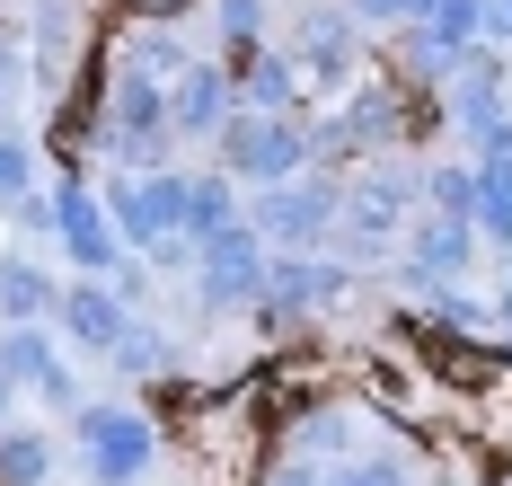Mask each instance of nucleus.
Returning a JSON list of instances; mask_svg holds the SVG:
<instances>
[{
	"instance_id": "20",
	"label": "nucleus",
	"mask_w": 512,
	"mask_h": 486,
	"mask_svg": "<svg viewBox=\"0 0 512 486\" xmlns=\"http://www.w3.org/2000/svg\"><path fill=\"white\" fill-rule=\"evenodd\" d=\"M477 27L486 36H512V0H477Z\"/></svg>"
},
{
	"instance_id": "2",
	"label": "nucleus",
	"mask_w": 512,
	"mask_h": 486,
	"mask_svg": "<svg viewBox=\"0 0 512 486\" xmlns=\"http://www.w3.org/2000/svg\"><path fill=\"white\" fill-rule=\"evenodd\" d=\"M106 213H115L124 239L159 248V239H177V230H186V177H124Z\"/></svg>"
},
{
	"instance_id": "17",
	"label": "nucleus",
	"mask_w": 512,
	"mask_h": 486,
	"mask_svg": "<svg viewBox=\"0 0 512 486\" xmlns=\"http://www.w3.org/2000/svg\"><path fill=\"white\" fill-rule=\"evenodd\" d=\"M433 213H442V221L477 213V177H468V168H433Z\"/></svg>"
},
{
	"instance_id": "4",
	"label": "nucleus",
	"mask_w": 512,
	"mask_h": 486,
	"mask_svg": "<svg viewBox=\"0 0 512 486\" xmlns=\"http://www.w3.org/2000/svg\"><path fill=\"white\" fill-rule=\"evenodd\" d=\"M53 230H62V248H71V266H89V274H106V266H124L115 257V221L98 213V195L89 186H53Z\"/></svg>"
},
{
	"instance_id": "22",
	"label": "nucleus",
	"mask_w": 512,
	"mask_h": 486,
	"mask_svg": "<svg viewBox=\"0 0 512 486\" xmlns=\"http://www.w3.org/2000/svg\"><path fill=\"white\" fill-rule=\"evenodd\" d=\"M142 9H186V0H142Z\"/></svg>"
},
{
	"instance_id": "23",
	"label": "nucleus",
	"mask_w": 512,
	"mask_h": 486,
	"mask_svg": "<svg viewBox=\"0 0 512 486\" xmlns=\"http://www.w3.org/2000/svg\"><path fill=\"white\" fill-rule=\"evenodd\" d=\"M495 319H504V327H512V292H504V310H495Z\"/></svg>"
},
{
	"instance_id": "19",
	"label": "nucleus",
	"mask_w": 512,
	"mask_h": 486,
	"mask_svg": "<svg viewBox=\"0 0 512 486\" xmlns=\"http://www.w3.org/2000/svg\"><path fill=\"white\" fill-rule=\"evenodd\" d=\"M27 195V142H0V204Z\"/></svg>"
},
{
	"instance_id": "16",
	"label": "nucleus",
	"mask_w": 512,
	"mask_h": 486,
	"mask_svg": "<svg viewBox=\"0 0 512 486\" xmlns=\"http://www.w3.org/2000/svg\"><path fill=\"white\" fill-rule=\"evenodd\" d=\"M292 89H301L292 54H256V71H248V98H256V107H292Z\"/></svg>"
},
{
	"instance_id": "3",
	"label": "nucleus",
	"mask_w": 512,
	"mask_h": 486,
	"mask_svg": "<svg viewBox=\"0 0 512 486\" xmlns=\"http://www.w3.org/2000/svg\"><path fill=\"white\" fill-rule=\"evenodd\" d=\"M159 124H168V98L151 89L142 62H124V71H115V124H106V142H115L124 160H159Z\"/></svg>"
},
{
	"instance_id": "13",
	"label": "nucleus",
	"mask_w": 512,
	"mask_h": 486,
	"mask_svg": "<svg viewBox=\"0 0 512 486\" xmlns=\"http://www.w3.org/2000/svg\"><path fill=\"white\" fill-rule=\"evenodd\" d=\"M186 230H195V239L239 230V195H230V186H212V177H186Z\"/></svg>"
},
{
	"instance_id": "6",
	"label": "nucleus",
	"mask_w": 512,
	"mask_h": 486,
	"mask_svg": "<svg viewBox=\"0 0 512 486\" xmlns=\"http://www.w3.org/2000/svg\"><path fill=\"white\" fill-rule=\"evenodd\" d=\"M265 266H256V230H212L204 239V301H248Z\"/></svg>"
},
{
	"instance_id": "8",
	"label": "nucleus",
	"mask_w": 512,
	"mask_h": 486,
	"mask_svg": "<svg viewBox=\"0 0 512 486\" xmlns=\"http://www.w3.org/2000/svg\"><path fill=\"white\" fill-rule=\"evenodd\" d=\"M53 310H62V327H71L80 345H98V354H115V345H124V301H115V292H98V283L62 292Z\"/></svg>"
},
{
	"instance_id": "18",
	"label": "nucleus",
	"mask_w": 512,
	"mask_h": 486,
	"mask_svg": "<svg viewBox=\"0 0 512 486\" xmlns=\"http://www.w3.org/2000/svg\"><path fill=\"white\" fill-rule=\"evenodd\" d=\"M398 204H407L398 186H362V204H354V230H389V221H398Z\"/></svg>"
},
{
	"instance_id": "5",
	"label": "nucleus",
	"mask_w": 512,
	"mask_h": 486,
	"mask_svg": "<svg viewBox=\"0 0 512 486\" xmlns=\"http://www.w3.org/2000/svg\"><path fill=\"white\" fill-rule=\"evenodd\" d=\"M230 160L248 168V177H292L309 160V133L283 124V115H256V124H230Z\"/></svg>"
},
{
	"instance_id": "10",
	"label": "nucleus",
	"mask_w": 512,
	"mask_h": 486,
	"mask_svg": "<svg viewBox=\"0 0 512 486\" xmlns=\"http://www.w3.org/2000/svg\"><path fill=\"white\" fill-rule=\"evenodd\" d=\"M468 266V221H433V230H415V257H407V283H442V274Z\"/></svg>"
},
{
	"instance_id": "11",
	"label": "nucleus",
	"mask_w": 512,
	"mask_h": 486,
	"mask_svg": "<svg viewBox=\"0 0 512 486\" xmlns=\"http://www.w3.org/2000/svg\"><path fill=\"white\" fill-rule=\"evenodd\" d=\"M468 36H486V27H477V0H433V9L415 18V45H424L433 62L468 54Z\"/></svg>"
},
{
	"instance_id": "7",
	"label": "nucleus",
	"mask_w": 512,
	"mask_h": 486,
	"mask_svg": "<svg viewBox=\"0 0 512 486\" xmlns=\"http://www.w3.org/2000/svg\"><path fill=\"white\" fill-rule=\"evenodd\" d=\"M327 221H336V195H327V186H274L265 213H256V230H265V239H309V230H327Z\"/></svg>"
},
{
	"instance_id": "21",
	"label": "nucleus",
	"mask_w": 512,
	"mask_h": 486,
	"mask_svg": "<svg viewBox=\"0 0 512 486\" xmlns=\"http://www.w3.org/2000/svg\"><path fill=\"white\" fill-rule=\"evenodd\" d=\"M221 18H230V36H248V27H256V0H221Z\"/></svg>"
},
{
	"instance_id": "9",
	"label": "nucleus",
	"mask_w": 512,
	"mask_h": 486,
	"mask_svg": "<svg viewBox=\"0 0 512 486\" xmlns=\"http://www.w3.org/2000/svg\"><path fill=\"white\" fill-rule=\"evenodd\" d=\"M168 124H186V133H212V124H230V80L195 62L186 80H177V98H168Z\"/></svg>"
},
{
	"instance_id": "14",
	"label": "nucleus",
	"mask_w": 512,
	"mask_h": 486,
	"mask_svg": "<svg viewBox=\"0 0 512 486\" xmlns=\"http://www.w3.org/2000/svg\"><path fill=\"white\" fill-rule=\"evenodd\" d=\"M477 221H486L495 239H512V160H486V168H477Z\"/></svg>"
},
{
	"instance_id": "15",
	"label": "nucleus",
	"mask_w": 512,
	"mask_h": 486,
	"mask_svg": "<svg viewBox=\"0 0 512 486\" xmlns=\"http://www.w3.org/2000/svg\"><path fill=\"white\" fill-rule=\"evenodd\" d=\"M0 469H9V486H45V469H53L45 433H0Z\"/></svg>"
},
{
	"instance_id": "1",
	"label": "nucleus",
	"mask_w": 512,
	"mask_h": 486,
	"mask_svg": "<svg viewBox=\"0 0 512 486\" xmlns=\"http://www.w3.org/2000/svg\"><path fill=\"white\" fill-rule=\"evenodd\" d=\"M71 433H80L98 486H133L151 469V425H142L133 407H71Z\"/></svg>"
},
{
	"instance_id": "12",
	"label": "nucleus",
	"mask_w": 512,
	"mask_h": 486,
	"mask_svg": "<svg viewBox=\"0 0 512 486\" xmlns=\"http://www.w3.org/2000/svg\"><path fill=\"white\" fill-rule=\"evenodd\" d=\"M45 310H53L45 274H36V266H0V319H9V327H36Z\"/></svg>"
}]
</instances>
